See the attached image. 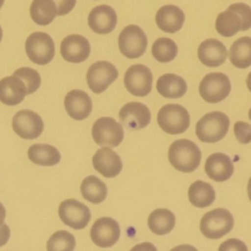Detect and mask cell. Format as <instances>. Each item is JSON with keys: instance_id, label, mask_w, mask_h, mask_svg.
<instances>
[{"instance_id": "35", "label": "cell", "mask_w": 251, "mask_h": 251, "mask_svg": "<svg viewBox=\"0 0 251 251\" xmlns=\"http://www.w3.org/2000/svg\"><path fill=\"white\" fill-rule=\"evenodd\" d=\"M234 135L242 145L251 142V125L245 122H237L234 124Z\"/></svg>"}, {"instance_id": "42", "label": "cell", "mask_w": 251, "mask_h": 251, "mask_svg": "<svg viewBox=\"0 0 251 251\" xmlns=\"http://www.w3.org/2000/svg\"><path fill=\"white\" fill-rule=\"evenodd\" d=\"M247 86L248 88H249V91L251 92V73L248 75V78H247Z\"/></svg>"}, {"instance_id": "7", "label": "cell", "mask_w": 251, "mask_h": 251, "mask_svg": "<svg viewBox=\"0 0 251 251\" xmlns=\"http://www.w3.org/2000/svg\"><path fill=\"white\" fill-rule=\"evenodd\" d=\"M118 44L123 55L127 59H136L146 51L147 37L141 27L129 25L120 32Z\"/></svg>"}, {"instance_id": "11", "label": "cell", "mask_w": 251, "mask_h": 251, "mask_svg": "<svg viewBox=\"0 0 251 251\" xmlns=\"http://www.w3.org/2000/svg\"><path fill=\"white\" fill-rule=\"evenodd\" d=\"M152 76L151 70L142 64L130 66L124 76V85L131 95L137 97H145L152 90Z\"/></svg>"}, {"instance_id": "22", "label": "cell", "mask_w": 251, "mask_h": 251, "mask_svg": "<svg viewBox=\"0 0 251 251\" xmlns=\"http://www.w3.org/2000/svg\"><path fill=\"white\" fill-rule=\"evenodd\" d=\"M184 21L185 15L183 10L176 5H164L156 14L157 26L167 33H176L180 31Z\"/></svg>"}, {"instance_id": "30", "label": "cell", "mask_w": 251, "mask_h": 251, "mask_svg": "<svg viewBox=\"0 0 251 251\" xmlns=\"http://www.w3.org/2000/svg\"><path fill=\"white\" fill-rule=\"evenodd\" d=\"M243 21L239 15L233 10H226L221 12L216 19V29L223 37H233L238 32L242 31Z\"/></svg>"}, {"instance_id": "39", "label": "cell", "mask_w": 251, "mask_h": 251, "mask_svg": "<svg viewBox=\"0 0 251 251\" xmlns=\"http://www.w3.org/2000/svg\"><path fill=\"white\" fill-rule=\"evenodd\" d=\"M130 251H157V249L151 243H141V244L135 245Z\"/></svg>"}, {"instance_id": "12", "label": "cell", "mask_w": 251, "mask_h": 251, "mask_svg": "<svg viewBox=\"0 0 251 251\" xmlns=\"http://www.w3.org/2000/svg\"><path fill=\"white\" fill-rule=\"evenodd\" d=\"M12 129L22 139L33 140L41 136L44 124L37 113L24 109L17 112L12 118Z\"/></svg>"}, {"instance_id": "24", "label": "cell", "mask_w": 251, "mask_h": 251, "mask_svg": "<svg viewBox=\"0 0 251 251\" xmlns=\"http://www.w3.org/2000/svg\"><path fill=\"white\" fill-rule=\"evenodd\" d=\"M28 159L34 164L46 167H53L60 162V152L50 145H32L27 152Z\"/></svg>"}, {"instance_id": "29", "label": "cell", "mask_w": 251, "mask_h": 251, "mask_svg": "<svg viewBox=\"0 0 251 251\" xmlns=\"http://www.w3.org/2000/svg\"><path fill=\"white\" fill-rule=\"evenodd\" d=\"M107 186L97 176H90L83 179L81 184V194L83 199L91 203H102L107 198Z\"/></svg>"}, {"instance_id": "23", "label": "cell", "mask_w": 251, "mask_h": 251, "mask_svg": "<svg viewBox=\"0 0 251 251\" xmlns=\"http://www.w3.org/2000/svg\"><path fill=\"white\" fill-rule=\"evenodd\" d=\"M157 91L166 98H180L186 93L188 86L181 76L174 74H164L158 78L156 85Z\"/></svg>"}, {"instance_id": "19", "label": "cell", "mask_w": 251, "mask_h": 251, "mask_svg": "<svg viewBox=\"0 0 251 251\" xmlns=\"http://www.w3.org/2000/svg\"><path fill=\"white\" fill-rule=\"evenodd\" d=\"M65 110L73 119L83 120L92 112V100L90 96L81 90H73L64 100Z\"/></svg>"}, {"instance_id": "2", "label": "cell", "mask_w": 251, "mask_h": 251, "mask_svg": "<svg viewBox=\"0 0 251 251\" xmlns=\"http://www.w3.org/2000/svg\"><path fill=\"white\" fill-rule=\"evenodd\" d=\"M229 123V118L225 113H207L196 124V136L206 144H215L228 134Z\"/></svg>"}, {"instance_id": "27", "label": "cell", "mask_w": 251, "mask_h": 251, "mask_svg": "<svg viewBox=\"0 0 251 251\" xmlns=\"http://www.w3.org/2000/svg\"><path fill=\"white\" fill-rule=\"evenodd\" d=\"M29 14L34 24L47 26L56 17V5L54 0H33L29 7Z\"/></svg>"}, {"instance_id": "16", "label": "cell", "mask_w": 251, "mask_h": 251, "mask_svg": "<svg viewBox=\"0 0 251 251\" xmlns=\"http://www.w3.org/2000/svg\"><path fill=\"white\" fill-rule=\"evenodd\" d=\"M118 24L117 12L109 5H100L88 14V26L98 34H108L114 31Z\"/></svg>"}, {"instance_id": "36", "label": "cell", "mask_w": 251, "mask_h": 251, "mask_svg": "<svg viewBox=\"0 0 251 251\" xmlns=\"http://www.w3.org/2000/svg\"><path fill=\"white\" fill-rule=\"evenodd\" d=\"M218 251H248L247 245L239 239H228L222 243Z\"/></svg>"}, {"instance_id": "40", "label": "cell", "mask_w": 251, "mask_h": 251, "mask_svg": "<svg viewBox=\"0 0 251 251\" xmlns=\"http://www.w3.org/2000/svg\"><path fill=\"white\" fill-rule=\"evenodd\" d=\"M171 251H198V249L194 247H191V245H179V247L174 248V249H172Z\"/></svg>"}, {"instance_id": "44", "label": "cell", "mask_w": 251, "mask_h": 251, "mask_svg": "<svg viewBox=\"0 0 251 251\" xmlns=\"http://www.w3.org/2000/svg\"><path fill=\"white\" fill-rule=\"evenodd\" d=\"M1 38H2V29L1 27H0V42H1Z\"/></svg>"}, {"instance_id": "31", "label": "cell", "mask_w": 251, "mask_h": 251, "mask_svg": "<svg viewBox=\"0 0 251 251\" xmlns=\"http://www.w3.org/2000/svg\"><path fill=\"white\" fill-rule=\"evenodd\" d=\"M178 54V47L171 38H158L152 46V55L159 63H169L174 60Z\"/></svg>"}, {"instance_id": "18", "label": "cell", "mask_w": 251, "mask_h": 251, "mask_svg": "<svg viewBox=\"0 0 251 251\" xmlns=\"http://www.w3.org/2000/svg\"><path fill=\"white\" fill-rule=\"evenodd\" d=\"M198 55L201 63L208 68L221 66L228 58V50L225 44L215 38L206 39L200 44Z\"/></svg>"}, {"instance_id": "37", "label": "cell", "mask_w": 251, "mask_h": 251, "mask_svg": "<svg viewBox=\"0 0 251 251\" xmlns=\"http://www.w3.org/2000/svg\"><path fill=\"white\" fill-rule=\"evenodd\" d=\"M56 5V16H64L73 11L76 5V0H54Z\"/></svg>"}, {"instance_id": "38", "label": "cell", "mask_w": 251, "mask_h": 251, "mask_svg": "<svg viewBox=\"0 0 251 251\" xmlns=\"http://www.w3.org/2000/svg\"><path fill=\"white\" fill-rule=\"evenodd\" d=\"M10 239V228L6 225L0 226V248L4 247Z\"/></svg>"}, {"instance_id": "45", "label": "cell", "mask_w": 251, "mask_h": 251, "mask_svg": "<svg viewBox=\"0 0 251 251\" xmlns=\"http://www.w3.org/2000/svg\"><path fill=\"white\" fill-rule=\"evenodd\" d=\"M4 1H5V0H0V9H1L2 5H4Z\"/></svg>"}, {"instance_id": "8", "label": "cell", "mask_w": 251, "mask_h": 251, "mask_svg": "<svg viewBox=\"0 0 251 251\" xmlns=\"http://www.w3.org/2000/svg\"><path fill=\"white\" fill-rule=\"evenodd\" d=\"M92 137L96 145L117 147L124 140V129L123 125L115 122L113 118H100L92 126Z\"/></svg>"}, {"instance_id": "15", "label": "cell", "mask_w": 251, "mask_h": 251, "mask_svg": "<svg viewBox=\"0 0 251 251\" xmlns=\"http://www.w3.org/2000/svg\"><path fill=\"white\" fill-rule=\"evenodd\" d=\"M119 119L127 129L141 130L151 122V112L144 103L130 102L120 109Z\"/></svg>"}, {"instance_id": "4", "label": "cell", "mask_w": 251, "mask_h": 251, "mask_svg": "<svg viewBox=\"0 0 251 251\" xmlns=\"http://www.w3.org/2000/svg\"><path fill=\"white\" fill-rule=\"evenodd\" d=\"M234 227L232 213L225 208L210 211L201 218L200 230L208 239H221L227 235Z\"/></svg>"}, {"instance_id": "28", "label": "cell", "mask_w": 251, "mask_h": 251, "mask_svg": "<svg viewBox=\"0 0 251 251\" xmlns=\"http://www.w3.org/2000/svg\"><path fill=\"white\" fill-rule=\"evenodd\" d=\"M230 63L238 69L251 66V37H242L232 44L229 50Z\"/></svg>"}, {"instance_id": "32", "label": "cell", "mask_w": 251, "mask_h": 251, "mask_svg": "<svg viewBox=\"0 0 251 251\" xmlns=\"http://www.w3.org/2000/svg\"><path fill=\"white\" fill-rule=\"evenodd\" d=\"M76 240L71 233L66 230H58L49 238L47 243V251H74Z\"/></svg>"}, {"instance_id": "43", "label": "cell", "mask_w": 251, "mask_h": 251, "mask_svg": "<svg viewBox=\"0 0 251 251\" xmlns=\"http://www.w3.org/2000/svg\"><path fill=\"white\" fill-rule=\"evenodd\" d=\"M248 195H249V199L251 201V178L249 179V183H248Z\"/></svg>"}, {"instance_id": "41", "label": "cell", "mask_w": 251, "mask_h": 251, "mask_svg": "<svg viewBox=\"0 0 251 251\" xmlns=\"http://www.w3.org/2000/svg\"><path fill=\"white\" fill-rule=\"evenodd\" d=\"M5 216H6V211H5V207L2 206V203H0V226L4 225Z\"/></svg>"}, {"instance_id": "6", "label": "cell", "mask_w": 251, "mask_h": 251, "mask_svg": "<svg viewBox=\"0 0 251 251\" xmlns=\"http://www.w3.org/2000/svg\"><path fill=\"white\" fill-rule=\"evenodd\" d=\"M232 85L226 74L212 73L207 74L200 82L201 97L207 103H220L229 96Z\"/></svg>"}, {"instance_id": "3", "label": "cell", "mask_w": 251, "mask_h": 251, "mask_svg": "<svg viewBox=\"0 0 251 251\" xmlns=\"http://www.w3.org/2000/svg\"><path fill=\"white\" fill-rule=\"evenodd\" d=\"M157 123L167 134L180 135L190 125V114L183 105L167 104L157 114Z\"/></svg>"}, {"instance_id": "25", "label": "cell", "mask_w": 251, "mask_h": 251, "mask_svg": "<svg viewBox=\"0 0 251 251\" xmlns=\"http://www.w3.org/2000/svg\"><path fill=\"white\" fill-rule=\"evenodd\" d=\"M188 195L189 201L195 207L199 208L208 207L216 200V193L213 186L202 180H198L191 184L190 188H189Z\"/></svg>"}, {"instance_id": "26", "label": "cell", "mask_w": 251, "mask_h": 251, "mask_svg": "<svg viewBox=\"0 0 251 251\" xmlns=\"http://www.w3.org/2000/svg\"><path fill=\"white\" fill-rule=\"evenodd\" d=\"M150 230L157 235H166L173 230L176 226V216L167 208H158L150 215L147 221Z\"/></svg>"}, {"instance_id": "33", "label": "cell", "mask_w": 251, "mask_h": 251, "mask_svg": "<svg viewBox=\"0 0 251 251\" xmlns=\"http://www.w3.org/2000/svg\"><path fill=\"white\" fill-rule=\"evenodd\" d=\"M15 76L21 78L24 81L25 86L27 88V95L36 92L41 86V76L36 70L31 68H21L17 69L14 73Z\"/></svg>"}, {"instance_id": "14", "label": "cell", "mask_w": 251, "mask_h": 251, "mask_svg": "<svg viewBox=\"0 0 251 251\" xmlns=\"http://www.w3.org/2000/svg\"><path fill=\"white\" fill-rule=\"evenodd\" d=\"M90 42L81 34H70L60 44L61 56L69 63H82L90 56Z\"/></svg>"}, {"instance_id": "21", "label": "cell", "mask_w": 251, "mask_h": 251, "mask_svg": "<svg viewBox=\"0 0 251 251\" xmlns=\"http://www.w3.org/2000/svg\"><path fill=\"white\" fill-rule=\"evenodd\" d=\"M205 172L210 179L222 183L230 179L234 173V166L227 154L213 153L206 161Z\"/></svg>"}, {"instance_id": "17", "label": "cell", "mask_w": 251, "mask_h": 251, "mask_svg": "<svg viewBox=\"0 0 251 251\" xmlns=\"http://www.w3.org/2000/svg\"><path fill=\"white\" fill-rule=\"evenodd\" d=\"M93 167L100 174L105 178H114L120 174L123 169V162L119 154L115 153L110 147H102L93 156Z\"/></svg>"}, {"instance_id": "5", "label": "cell", "mask_w": 251, "mask_h": 251, "mask_svg": "<svg viewBox=\"0 0 251 251\" xmlns=\"http://www.w3.org/2000/svg\"><path fill=\"white\" fill-rule=\"evenodd\" d=\"M25 47L28 59L37 65H47L53 60L55 54L53 38L44 32L32 33L27 38Z\"/></svg>"}, {"instance_id": "34", "label": "cell", "mask_w": 251, "mask_h": 251, "mask_svg": "<svg viewBox=\"0 0 251 251\" xmlns=\"http://www.w3.org/2000/svg\"><path fill=\"white\" fill-rule=\"evenodd\" d=\"M228 9L233 10L240 16L243 21L242 31H248L251 28V7L249 5L244 4V2H235V4L230 5Z\"/></svg>"}, {"instance_id": "20", "label": "cell", "mask_w": 251, "mask_h": 251, "mask_svg": "<svg viewBox=\"0 0 251 251\" xmlns=\"http://www.w3.org/2000/svg\"><path fill=\"white\" fill-rule=\"evenodd\" d=\"M27 96L24 81L17 76H7L0 80V102L9 107L20 104Z\"/></svg>"}, {"instance_id": "46", "label": "cell", "mask_w": 251, "mask_h": 251, "mask_svg": "<svg viewBox=\"0 0 251 251\" xmlns=\"http://www.w3.org/2000/svg\"><path fill=\"white\" fill-rule=\"evenodd\" d=\"M249 119L251 120V108H250V110H249Z\"/></svg>"}, {"instance_id": "9", "label": "cell", "mask_w": 251, "mask_h": 251, "mask_svg": "<svg viewBox=\"0 0 251 251\" xmlns=\"http://www.w3.org/2000/svg\"><path fill=\"white\" fill-rule=\"evenodd\" d=\"M119 76V71L109 61H97L87 71V85L93 93L104 92Z\"/></svg>"}, {"instance_id": "1", "label": "cell", "mask_w": 251, "mask_h": 251, "mask_svg": "<svg viewBox=\"0 0 251 251\" xmlns=\"http://www.w3.org/2000/svg\"><path fill=\"white\" fill-rule=\"evenodd\" d=\"M168 158L172 166L181 173H191L201 163V151L190 140H176L169 147Z\"/></svg>"}, {"instance_id": "13", "label": "cell", "mask_w": 251, "mask_h": 251, "mask_svg": "<svg viewBox=\"0 0 251 251\" xmlns=\"http://www.w3.org/2000/svg\"><path fill=\"white\" fill-rule=\"evenodd\" d=\"M120 238V227L115 220L102 217L93 223L91 239L100 248H112Z\"/></svg>"}, {"instance_id": "10", "label": "cell", "mask_w": 251, "mask_h": 251, "mask_svg": "<svg viewBox=\"0 0 251 251\" xmlns=\"http://www.w3.org/2000/svg\"><path fill=\"white\" fill-rule=\"evenodd\" d=\"M59 217L64 225L74 229H83L91 221V211L80 201L69 199L59 206Z\"/></svg>"}]
</instances>
